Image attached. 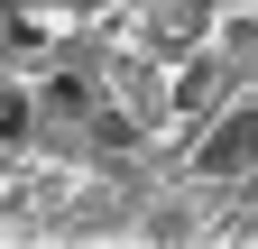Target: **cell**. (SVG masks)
Here are the masks:
<instances>
[{"instance_id":"cell-1","label":"cell","mask_w":258,"mask_h":249,"mask_svg":"<svg viewBox=\"0 0 258 249\" xmlns=\"http://www.w3.org/2000/svg\"><path fill=\"white\" fill-rule=\"evenodd\" d=\"M240 166H258V111H231L194 157V175H240Z\"/></svg>"},{"instance_id":"cell-2","label":"cell","mask_w":258,"mask_h":249,"mask_svg":"<svg viewBox=\"0 0 258 249\" xmlns=\"http://www.w3.org/2000/svg\"><path fill=\"white\" fill-rule=\"evenodd\" d=\"M10 10H28V0H10Z\"/></svg>"}]
</instances>
